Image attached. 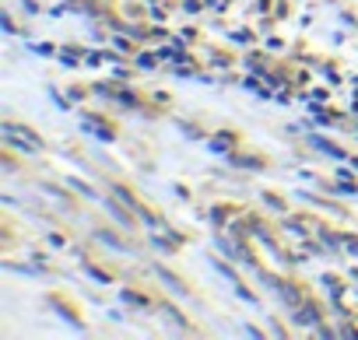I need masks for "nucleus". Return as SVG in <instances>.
Returning a JSON list of instances; mask_svg holds the SVG:
<instances>
[{"mask_svg": "<svg viewBox=\"0 0 358 340\" xmlns=\"http://www.w3.org/2000/svg\"><path fill=\"white\" fill-rule=\"evenodd\" d=\"M4 137L11 141V144H18V147H25V151H39L42 147V141L35 137V134H25V130H18V127H4Z\"/></svg>", "mask_w": 358, "mask_h": 340, "instance_id": "nucleus-1", "label": "nucleus"}]
</instances>
